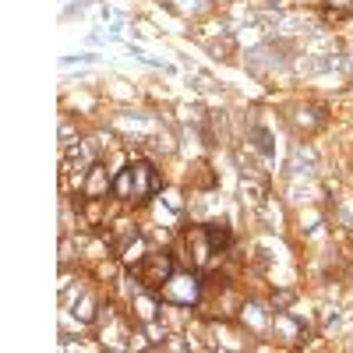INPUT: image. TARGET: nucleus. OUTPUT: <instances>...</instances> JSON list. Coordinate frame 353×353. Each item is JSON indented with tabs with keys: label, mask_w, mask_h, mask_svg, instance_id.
Here are the masks:
<instances>
[{
	"label": "nucleus",
	"mask_w": 353,
	"mask_h": 353,
	"mask_svg": "<svg viewBox=\"0 0 353 353\" xmlns=\"http://www.w3.org/2000/svg\"><path fill=\"white\" fill-rule=\"evenodd\" d=\"M113 191L121 194V198H131V201H149L159 191V173L149 163H131L113 181Z\"/></svg>",
	"instance_id": "nucleus-1"
}]
</instances>
